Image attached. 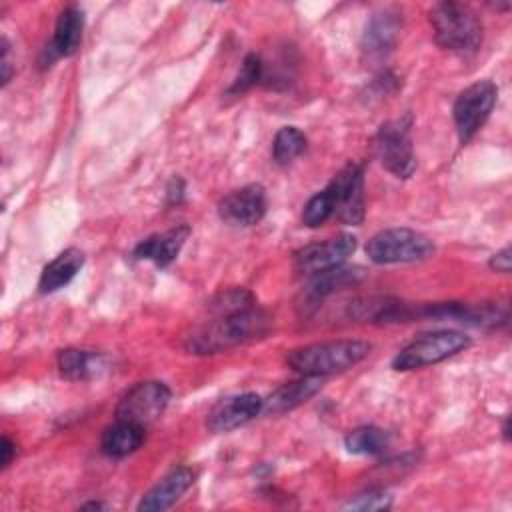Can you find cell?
Listing matches in <instances>:
<instances>
[{"mask_svg": "<svg viewBox=\"0 0 512 512\" xmlns=\"http://www.w3.org/2000/svg\"><path fill=\"white\" fill-rule=\"evenodd\" d=\"M272 318L254 306L222 312L218 318L194 328L184 336V348L190 354H218L228 348L264 338L270 330Z\"/></svg>", "mask_w": 512, "mask_h": 512, "instance_id": "1", "label": "cell"}, {"mask_svg": "<svg viewBox=\"0 0 512 512\" xmlns=\"http://www.w3.org/2000/svg\"><path fill=\"white\" fill-rule=\"evenodd\" d=\"M370 354V344L364 340H330L316 342L288 352L286 364L302 376H328L344 372Z\"/></svg>", "mask_w": 512, "mask_h": 512, "instance_id": "2", "label": "cell"}, {"mask_svg": "<svg viewBox=\"0 0 512 512\" xmlns=\"http://www.w3.org/2000/svg\"><path fill=\"white\" fill-rule=\"evenodd\" d=\"M436 42L454 52H472L482 42V22L476 12L458 2H438L430 8Z\"/></svg>", "mask_w": 512, "mask_h": 512, "instance_id": "3", "label": "cell"}, {"mask_svg": "<svg viewBox=\"0 0 512 512\" xmlns=\"http://www.w3.org/2000/svg\"><path fill=\"white\" fill-rule=\"evenodd\" d=\"M434 244L428 236L410 228H388L374 234L366 244V254L374 264H404L432 256Z\"/></svg>", "mask_w": 512, "mask_h": 512, "instance_id": "4", "label": "cell"}, {"mask_svg": "<svg viewBox=\"0 0 512 512\" xmlns=\"http://www.w3.org/2000/svg\"><path fill=\"white\" fill-rule=\"evenodd\" d=\"M468 344H470V338L456 330H438V332L422 334L420 338H416L396 354L392 366L394 370H402V372L432 366L464 350Z\"/></svg>", "mask_w": 512, "mask_h": 512, "instance_id": "5", "label": "cell"}, {"mask_svg": "<svg viewBox=\"0 0 512 512\" xmlns=\"http://www.w3.org/2000/svg\"><path fill=\"white\" fill-rule=\"evenodd\" d=\"M374 152L380 164L396 178L412 176L416 156L410 138V116L382 124L374 136Z\"/></svg>", "mask_w": 512, "mask_h": 512, "instance_id": "6", "label": "cell"}, {"mask_svg": "<svg viewBox=\"0 0 512 512\" xmlns=\"http://www.w3.org/2000/svg\"><path fill=\"white\" fill-rule=\"evenodd\" d=\"M498 88L490 80H480L458 94L452 106V116L456 132L462 144L474 138V134L484 126L490 112L494 110Z\"/></svg>", "mask_w": 512, "mask_h": 512, "instance_id": "7", "label": "cell"}, {"mask_svg": "<svg viewBox=\"0 0 512 512\" xmlns=\"http://www.w3.org/2000/svg\"><path fill=\"white\" fill-rule=\"evenodd\" d=\"M170 388L164 382L146 380L134 384L118 402L116 418L128 420L140 426L152 424L170 402Z\"/></svg>", "mask_w": 512, "mask_h": 512, "instance_id": "8", "label": "cell"}, {"mask_svg": "<svg viewBox=\"0 0 512 512\" xmlns=\"http://www.w3.org/2000/svg\"><path fill=\"white\" fill-rule=\"evenodd\" d=\"M334 200V216L358 226L364 220V170L360 164H346L328 184Z\"/></svg>", "mask_w": 512, "mask_h": 512, "instance_id": "9", "label": "cell"}, {"mask_svg": "<svg viewBox=\"0 0 512 512\" xmlns=\"http://www.w3.org/2000/svg\"><path fill=\"white\" fill-rule=\"evenodd\" d=\"M356 250V238L352 234H338L322 242L308 244L294 254L296 270L302 274H318L336 266Z\"/></svg>", "mask_w": 512, "mask_h": 512, "instance_id": "10", "label": "cell"}, {"mask_svg": "<svg viewBox=\"0 0 512 512\" xmlns=\"http://www.w3.org/2000/svg\"><path fill=\"white\" fill-rule=\"evenodd\" d=\"M218 214L232 226H254L266 214V190L260 184L232 190L220 200Z\"/></svg>", "mask_w": 512, "mask_h": 512, "instance_id": "11", "label": "cell"}, {"mask_svg": "<svg viewBox=\"0 0 512 512\" xmlns=\"http://www.w3.org/2000/svg\"><path fill=\"white\" fill-rule=\"evenodd\" d=\"M402 30V18L396 10H380L376 12L362 34V54L370 62L384 60L396 46Z\"/></svg>", "mask_w": 512, "mask_h": 512, "instance_id": "12", "label": "cell"}, {"mask_svg": "<svg viewBox=\"0 0 512 512\" xmlns=\"http://www.w3.org/2000/svg\"><path fill=\"white\" fill-rule=\"evenodd\" d=\"M264 408V400L254 392L226 396L212 406L206 418V426L212 432H230L250 422Z\"/></svg>", "mask_w": 512, "mask_h": 512, "instance_id": "13", "label": "cell"}, {"mask_svg": "<svg viewBox=\"0 0 512 512\" xmlns=\"http://www.w3.org/2000/svg\"><path fill=\"white\" fill-rule=\"evenodd\" d=\"M194 478H196V474L192 468H188V466L174 468L142 496L138 510L140 512H156V510L170 508L194 484Z\"/></svg>", "mask_w": 512, "mask_h": 512, "instance_id": "14", "label": "cell"}, {"mask_svg": "<svg viewBox=\"0 0 512 512\" xmlns=\"http://www.w3.org/2000/svg\"><path fill=\"white\" fill-rule=\"evenodd\" d=\"M190 236L188 224H178L162 234H152L134 248V258L152 260L156 266L166 268L172 264Z\"/></svg>", "mask_w": 512, "mask_h": 512, "instance_id": "15", "label": "cell"}, {"mask_svg": "<svg viewBox=\"0 0 512 512\" xmlns=\"http://www.w3.org/2000/svg\"><path fill=\"white\" fill-rule=\"evenodd\" d=\"M82 32H84L82 10L78 6H66L56 20L54 36L48 46L50 60H54L58 56H72L80 48Z\"/></svg>", "mask_w": 512, "mask_h": 512, "instance_id": "16", "label": "cell"}, {"mask_svg": "<svg viewBox=\"0 0 512 512\" xmlns=\"http://www.w3.org/2000/svg\"><path fill=\"white\" fill-rule=\"evenodd\" d=\"M360 278H362V270L360 268H342V266H336V268L312 274V280L308 282L306 290L302 292L304 304H300V306H304V308L316 306L328 294H332V292H336L340 288L352 286V284L360 282Z\"/></svg>", "mask_w": 512, "mask_h": 512, "instance_id": "17", "label": "cell"}, {"mask_svg": "<svg viewBox=\"0 0 512 512\" xmlns=\"http://www.w3.org/2000/svg\"><path fill=\"white\" fill-rule=\"evenodd\" d=\"M320 388H322L320 376H304L300 380L286 382L278 390H274L268 396V400H264V408L266 412H272V414L294 410L296 406L308 402Z\"/></svg>", "mask_w": 512, "mask_h": 512, "instance_id": "18", "label": "cell"}, {"mask_svg": "<svg viewBox=\"0 0 512 512\" xmlns=\"http://www.w3.org/2000/svg\"><path fill=\"white\" fill-rule=\"evenodd\" d=\"M84 266V252L78 248L62 250L50 264L44 266L38 282V290L42 294L56 292L58 288L66 286Z\"/></svg>", "mask_w": 512, "mask_h": 512, "instance_id": "19", "label": "cell"}, {"mask_svg": "<svg viewBox=\"0 0 512 512\" xmlns=\"http://www.w3.org/2000/svg\"><path fill=\"white\" fill-rule=\"evenodd\" d=\"M144 430L146 428L140 424L116 418V422L104 430L100 448L110 458H124L142 446Z\"/></svg>", "mask_w": 512, "mask_h": 512, "instance_id": "20", "label": "cell"}, {"mask_svg": "<svg viewBox=\"0 0 512 512\" xmlns=\"http://www.w3.org/2000/svg\"><path fill=\"white\" fill-rule=\"evenodd\" d=\"M58 370L68 380H88L104 370V356L80 348H64L58 352Z\"/></svg>", "mask_w": 512, "mask_h": 512, "instance_id": "21", "label": "cell"}, {"mask_svg": "<svg viewBox=\"0 0 512 512\" xmlns=\"http://www.w3.org/2000/svg\"><path fill=\"white\" fill-rule=\"evenodd\" d=\"M344 444L352 454H382L390 446V434L376 426H360L346 436Z\"/></svg>", "mask_w": 512, "mask_h": 512, "instance_id": "22", "label": "cell"}, {"mask_svg": "<svg viewBox=\"0 0 512 512\" xmlns=\"http://www.w3.org/2000/svg\"><path fill=\"white\" fill-rule=\"evenodd\" d=\"M306 136L296 126H284L276 132L272 142V156L278 164H288L306 150Z\"/></svg>", "mask_w": 512, "mask_h": 512, "instance_id": "23", "label": "cell"}, {"mask_svg": "<svg viewBox=\"0 0 512 512\" xmlns=\"http://www.w3.org/2000/svg\"><path fill=\"white\" fill-rule=\"evenodd\" d=\"M330 216H334V200H332V192L330 188H322L320 192H316L304 206L302 212V222L308 228H318L320 224H324Z\"/></svg>", "mask_w": 512, "mask_h": 512, "instance_id": "24", "label": "cell"}, {"mask_svg": "<svg viewBox=\"0 0 512 512\" xmlns=\"http://www.w3.org/2000/svg\"><path fill=\"white\" fill-rule=\"evenodd\" d=\"M262 72H264V64L260 60L258 54H248L242 62V68L234 80V84L230 86V94H242L246 92L248 88H252L254 84L260 82L262 78Z\"/></svg>", "mask_w": 512, "mask_h": 512, "instance_id": "25", "label": "cell"}, {"mask_svg": "<svg viewBox=\"0 0 512 512\" xmlns=\"http://www.w3.org/2000/svg\"><path fill=\"white\" fill-rule=\"evenodd\" d=\"M392 506V496H388L386 492L382 490H370V492H364V494H358L356 498H350L344 508L346 510H388Z\"/></svg>", "mask_w": 512, "mask_h": 512, "instance_id": "26", "label": "cell"}, {"mask_svg": "<svg viewBox=\"0 0 512 512\" xmlns=\"http://www.w3.org/2000/svg\"><path fill=\"white\" fill-rule=\"evenodd\" d=\"M490 268L496 270V272H502V274H508L510 268H512V250L510 246L502 248L500 252H496L492 258H490Z\"/></svg>", "mask_w": 512, "mask_h": 512, "instance_id": "27", "label": "cell"}, {"mask_svg": "<svg viewBox=\"0 0 512 512\" xmlns=\"http://www.w3.org/2000/svg\"><path fill=\"white\" fill-rule=\"evenodd\" d=\"M0 452H2V468H6L10 462H12V456H14V452H16V448H14V444H12V440L8 438V436H4L2 438V444H0Z\"/></svg>", "mask_w": 512, "mask_h": 512, "instance_id": "28", "label": "cell"}, {"mask_svg": "<svg viewBox=\"0 0 512 512\" xmlns=\"http://www.w3.org/2000/svg\"><path fill=\"white\" fill-rule=\"evenodd\" d=\"M182 194H184V182L180 180V178H174L172 182H170V186H168V198H170V202H178L180 198H182Z\"/></svg>", "mask_w": 512, "mask_h": 512, "instance_id": "29", "label": "cell"}, {"mask_svg": "<svg viewBox=\"0 0 512 512\" xmlns=\"http://www.w3.org/2000/svg\"><path fill=\"white\" fill-rule=\"evenodd\" d=\"M82 508H92V510L96 508L98 510V508H106V506L102 502H88V504H82Z\"/></svg>", "mask_w": 512, "mask_h": 512, "instance_id": "30", "label": "cell"}]
</instances>
